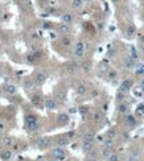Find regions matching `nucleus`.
Instances as JSON below:
<instances>
[{"instance_id": "nucleus-24", "label": "nucleus", "mask_w": 144, "mask_h": 161, "mask_svg": "<svg viewBox=\"0 0 144 161\" xmlns=\"http://www.w3.org/2000/svg\"><path fill=\"white\" fill-rule=\"evenodd\" d=\"M1 144H3L4 147H12L13 144H15V141H13V139L11 136H4L3 139H1Z\"/></svg>"}, {"instance_id": "nucleus-36", "label": "nucleus", "mask_w": 144, "mask_h": 161, "mask_svg": "<svg viewBox=\"0 0 144 161\" xmlns=\"http://www.w3.org/2000/svg\"><path fill=\"white\" fill-rule=\"evenodd\" d=\"M136 73L138 74H144V63H139V65H136Z\"/></svg>"}, {"instance_id": "nucleus-33", "label": "nucleus", "mask_w": 144, "mask_h": 161, "mask_svg": "<svg viewBox=\"0 0 144 161\" xmlns=\"http://www.w3.org/2000/svg\"><path fill=\"white\" fill-rule=\"evenodd\" d=\"M128 56L131 57V58H134L135 61L138 59V52H136V49H135L134 46H131V48H130V54H128Z\"/></svg>"}, {"instance_id": "nucleus-26", "label": "nucleus", "mask_w": 144, "mask_h": 161, "mask_svg": "<svg viewBox=\"0 0 144 161\" xmlns=\"http://www.w3.org/2000/svg\"><path fill=\"white\" fill-rule=\"evenodd\" d=\"M95 139V133L93 132V131H90V132H86L83 136V141H94Z\"/></svg>"}, {"instance_id": "nucleus-21", "label": "nucleus", "mask_w": 144, "mask_h": 161, "mask_svg": "<svg viewBox=\"0 0 144 161\" xmlns=\"http://www.w3.org/2000/svg\"><path fill=\"white\" fill-rule=\"evenodd\" d=\"M124 121L128 127H135V126H136V118H135L134 115H127L126 119H124Z\"/></svg>"}, {"instance_id": "nucleus-40", "label": "nucleus", "mask_w": 144, "mask_h": 161, "mask_svg": "<svg viewBox=\"0 0 144 161\" xmlns=\"http://www.w3.org/2000/svg\"><path fill=\"white\" fill-rule=\"evenodd\" d=\"M82 66H83V70L85 71L90 70V62H83V65H82Z\"/></svg>"}, {"instance_id": "nucleus-31", "label": "nucleus", "mask_w": 144, "mask_h": 161, "mask_svg": "<svg viewBox=\"0 0 144 161\" xmlns=\"http://www.w3.org/2000/svg\"><path fill=\"white\" fill-rule=\"evenodd\" d=\"M66 69H68V71H69V73H74V71L78 69V63H77V62H70Z\"/></svg>"}, {"instance_id": "nucleus-9", "label": "nucleus", "mask_w": 144, "mask_h": 161, "mask_svg": "<svg viewBox=\"0 0 144 161\" xmlns=\"http://www.w3.org/2000/svg\"><path fill=\"white\" fill-rule=\"evenodd\" d=\"M123 66L126 69H128V70H132V69L136 68V61L134 58H131L130 56H127L124 59H123Z\"/></svg>"}, {"instance_id": "nucleus-47", "label": "nucleus", "mask_w": 144, "mask_h": 161, "mask_svg": "<svg viewBox=\"0 0 144 161\" xmlns=\"http://www.w3.org/2000/svg\"><path fill=\"white\" fill-rule=\"evenodd\" d=\"M139 49L141 50V53H144V44H139Z\"/></svg>"}, {"instance_id": "nucleus-2", "label": "nucleus", "mask_w": 144, "mask_h": 161, "mask_svg": "<svg viewBox=\"0 0 144 161\" xmlns=\"http://www.w3.org/2000/svg\"><path fill=\"white\" fill-rule=\"evenodd\" d=\"M52 156L56 161H65L66 157H68V152L62 147H54L52 149Z\"/></svg>"}, {"instance_id": "nucleus-8", "label": "nucleus", "mask_w": 144, "mask_h": 161, "mask_svg": "<svg viewBox=\"0 0 144 161\" xmlns=\"http://www.w3.org/2000/svg\"><path fill=\"white\" fill-rule=\"evenodd\" d=\"M37 147L40 149H46L48 147H50V144H52V140L49 139V137H40V139L37 140Z\"/></svg>"}, {"instance_id": "nucleus-39", "label": "nucleus", "mask_w": 144, "mask_h": 161, "mask_svg": "<svg viewBox=\"0 0 144 161\" xmlns=\"http://www.w3.org/2000/svg\"><path fill=\"white\" fill-rule=\"evenodd\" d=\"M99 70L100 71H106V73L109 71V68H107V65L104 63V62H102V63L99 65Z\"/></svg>"}, {"instance_id": "nucleus-43", "label": "nucleus", "mask_w": 144, "mask_h": 161, "mask_svg": "<svg viewBox=\"0 0 144 161\" xmlns=\"http://www.w3.org/2000/svg\"><path fill=\"white\" fill-rule=\"evenodd\" d=\"M124 161H138V158L135 157V156H128V157L126 158Z\"/></svg>"}, {"instance_id": "nucleus-41", "label": "nucleus", "mask_w": 144, "mask_h": 161, "mask_svg": "<svg viewBox=\"0 0 144 161\" xmlns=\"http://www.w3.org/2000/svg\"><path fill=\"white\" fill-rule=\"evenodd\" d=\"M100 118H102V115H100V112H95L94 114V120L95 121H99Z\"/></svg>"}, {"instance_id": "nucleus-29", "label": "nucleus", "mask_w": 144, "mask_h": 161, "mask_svg": "<svg viewBox=\"0 0 144 161\" xmlns=\"http://www.w3.org/2000/svg\"><path fill=\"white\" fill-rule=\"evenodd\" d=\"M106 75H107V79L109 80H114L116 77H118V73H116L115 70H109L106 73Z\"/></svg>"}, {"instance_id": "nucleus-38", "label": "nucleus", "mask_w": 144, "mask_h": 161, "mask_svg": "<svg viewBox=\"0 0 144 161\" xmlns=\"http://www.w3.org/2000/svg\"><path fill=\"white\" fill-rule=\"evenodd\" d=\"M41 28L42 29H50L52 28V23L50 21H44L42 23V25H41Z\"/></svg>"}, {"instance_id": "nucleus-32", "label": "nucleus", "mask_w": 144, "mask_h": 161, "mask_svg": "<svg viewBox=\"0 0 144 161\" xmlns=\"http://www.w3.org/2000/svg\"><path fill=\"white\" fill-rule=\"evenodd\" d=\"M124 96H126V93L118 90V93H116V102H118V103H122L123 100H124Z\"/></svg>"}, {"instance_id": "nucleus-27", "label": "nucleus", "mask_w": 144, "mask_h": 161, "mask_svg": "<svg viewBox=\"0 0 144 161\" xmlns=\"http://www.w3.org/2000/svg\"><path fill=\"white\" fill-rule=\"evenodd\" d=\"M114 152H115V151H114V149H111V148H106V147H104V148L102 149V156H103V157L107 160V158H109L110 156L113 155Z\"/></svg>"}, {"instance_id": "nucleus-23", "label": "nucleus", "mask_w": 144, "mask_h": 161, "mask_svg": "<svg viewBox=\"0 0 144 161\" xmlns=\"http://www.w3.org/2000/svg\"><path fill=\"white\" fill-rule=\"evenodd\" d=\"M75 93L78 94V95H85V94L87 93V86L83 85V83L78 85V86L75 87Z\"/></svg>"}, {"instance_id": "nucleus-34", "label": "nucleus", "mask_w": 144, "mask_h": 161, "mask_svg": "<svg viewBox=\"0 0 144 161\" xmlns=\"http://www.w3.org/2000/svg\"><path fill=\"white\" fill-rule=\"evenodd\" d=\"M107 161H120V156L118 155L116 152H114L113 155H111L109 158H107Z\"/></svg>"}, {"instance_id": "nucleus-53", "label": "nucleus", "mask_w": 144, "mask_h": 161, "mask_svg": "<svg viewBox=\"0 0 144 161\" xmlns=\"http://www.w3.org/2000/svg\"><path fill=\"white\" fill-rule=\"evenodd\" d=\"M0 73H1V70H0Z\"/></svg>"}, {"instance_id": "nucleus-3", "label": "nucleus", "mask_w": 144, "mask_h": 161, "mask_svg": "<svg viewBox=\"0 0 144 161\" xmlns=\"http://www.w3.org/2000/svg\"><path fill=\"white\" fill-rule=\"evenodd\" d=\"M74 56L75 58H82L85 56V42L83 41H78L74 46Z\"/></svg>"}, {"instance_id": "nucleus-37", "label": "nucleus", "mask_w": 144, "mask_h": 161, "mask_svg": "<svg viewBox=\"0 0 144 161\" xmlns=\"http://www.w3.org/2000/svg\"><path fill=\"white\" fill-rule=\"evenodd\" d=\"M136 114L138 115H144V104H139L136 108Z\"/></svg>"}, {"instance_id": "nucleus-22", "label": "nucleus", "mask_w": 144, "mask_h": 161, "mask_svg": "<svg viewBox=\"0 0 144 161\" xmlns=\"http://www.w3.org/2000/svg\"><path fill=\"white\" fill-rule=\"evenodd\" d=\"M54 98H56V100H60V102H63L65 100V98H66V94H65V91L63 90H56L54 91Z\"/></svg>"}, {"instance_id": "nucleus-14", "label": "nucleus", "mask_w": 144, "mask_h": 161, "mask_svg": "<svg viewBox=\"0 0 144 161\" xmlns=\"http://www.w3.org/2000/svg\"><path fill=\"white\" fill-rule=\"evenodd\" d=\"M13 157V151H10V149H5V151L0 152V158L3 161H11Z\"/></svg>"}, {"instance_id": "nucleus-54", "label": "nucleus", "mask_w": 144, "mask_h": 161, "mask_svg": "<svg viewBox=\"0 0 144 161\" xmlns=\"http://www.w3.org/2000/svg\"><path fill=\"white\" fill-rule=\"evenodd\" d=\"M65 161H68V160H65Z\"/></svg>"}, {"instance_id": "nucleus-51", "label": "nucleus", "mask_w": 144, "mask_h": 161, "mask_svg": "<svg viewBox=\"0 0 144 161\" xmlns=\"http://www.w3.org/2000/svg\"><path fill=\"white\" fill-rule=\"evenodd\" d=\"M3 128H4V126L3 124H0V130H3Z\"/></svg>"}, {"instance_id": "nucleus-20", "label": "nucleus", "mask_w": 144, "mask_h": 161, "mask_svg": "<svg viewBox=\"0 0 144 161\" xmlns=\"http://www.w3.org/2000/svg\"><path fill=\"white\" fill-rule=\"evenodd\" d=\"M35 83L36 82H33V79H31V78H25L24 82H23V86H24V89L27 91H29L35 87Z\"/></svg>"}, {"instance_id": "nucleus-48", "label": "nucleus", "mask_w": 144, "mask_h": 161, "mask_svg": "<svg viewBox=\"0 0 144 161\" xmlns=\"http://www.w3.org/2000/svg\"><path fill=\"white\" fill-rule=\"evenodd\" d=\"M20 3H23V4H29L31 3V1H29V0H19Z\"/></svg>"}, {"instance_id": "nucleus-5", "label": "nucleus", "mask_w": 144, "mask_h": 161, "mask_svg": "<svg viewBox=\"0 0 144 161\" xmlns=\"http://www.w3.org/2000/svg\"><path fill=\"white\" fill-rule=\"evenodd\" d=\"M48 79V74L45 71H37L35 74V82L37 85H44Z\"/></svg>"}, {"instance_id": "nucleus-25", "label": "nucleus", "mask_w": 144, "mask_h": 161, "mask_svg": "<svg viewBox=\"0 0 144 161\" xmlns=\"http://www.w3.org/2000/svg\"><path fill=\"white\" fill-rule=\"evenodd\" d=\"M83 4H85L83 0H72V7L74 10H81Z\"/></svg>"}, {"instance_id": "nucleus-30", "label": "nucleus", "mask_w": 144, "mask_h": 161, "mask_svg": "<svg viewBox=\"0 0 144 161\" xmlns=\"http://www.w3.org/2000/svg\"><path fill=\"white\" fill-rule=\"evenodd\" d=\"M61 44H62L63 46H70V45H72V38H70L69 36H63V37L61 38Z\"/></svg>"}, {"instance_id": "nucleus-6", "label": "nucleus", "mask_w": 144, "mask_h": 161, "mask_svg": "<svg viewBox=\"0 0 144 161\" xmlns=\"http://www.w3.org/2000/svg\"><path fill=\"white\" fill-rule=\"evenodd\" d=\"M1 90H3L4 93L10 94V95H13V94L17 93V87L13 83H4L3 86H1Z\"/></svg>"}, {"instance_id": "nucleus-46", "label": "nucleus", "mask_w": 144, "mask_h": 161, "mask_svg": "<svg viewBox=\"0 0 144 161\" xmlns=\"http://www.w3.org/2000/svg\"><path fill=\"white\" fill-rule=\"evenodd\" d=\"M86 161H99V160H98L97 157H87L86 158Z\"/></svg>"}, {"instance_id": "nucleus-52", "label": "nucleus", "mask_w": 144, "mask_h": 161, "mask_svg": "<svg viewBox=\"0 0 144 161\" xmlns=\"http://www.w3.org/2000/svg\"><path fill=\"white\" fill-rule=\"evenodd\" d=\"M83 1H89V0H83Z\"/></svg>"}, {"instance_id": "nucleus-13", "label": "nucleus", "mask_w": 144, "mask_h": 161, "mask_svg": "<svg viewBox=\"0 0 144 161\" xmlns=\"http://www.w3.org/2000/svg\"><path fill=\"white\" fill-rule=\"evenodd\" d=\"M73 20H74V17H73V15L70 12H65L61 15V23H63V24L70 25L73 23Z\"/></svg>"}, {"instance_id": "nucleus-16", "label": "nucleus", "mask_w": 144, "mask_h": 161, "mask_svg": "<svg viewBox=\"0 0 144 161\" xmlns=\"http://www.w3.org/2000/svg\"><path fill=\"white\" fill-rule=\"evenodd\" d=\"M69 143H70V139L68 136L58 137V139L56 140V147H62V148H65L66 145H69Z\"/></svg>"}, {"instance_id": "nucleus-50", "label": "nucleus", "mask_w": 144, "mask_h": 161, "mask_svg": "<svg viewBox=\"0 0 144 161\" xmlns=\"http://www.w3.org/2000/svg\"><path fill=\"white\" fill-rule=\"evenodd\" d=\"M111 1H113L114 4H119L120 1H122V0H111Z\"/></svg>"}, {"instance_id": "nucleus-11", "label": "nucleus", "mask_w": 144, "mask_h": 161, "mask_svg": "<svg viewBox=\"0 0 144 161\" xmlns=\"http://www.w3.org/2000/svg\"><path fill=\"white\" fill-rule=\"evenodd\" d=\"M57 32L60 34H62V36H68V34L70 33V25L61 23V24H58V27H57Z\"/></svg>"}, {"instance_id": "nucleus-45", "label": "nucleus", "mask_w": 144, "mask_h": 161, "mask_svg": "<svg viewBox=\"0 0 144 161\" xmlns=\"http://www.w3.org/2000/svg\"><path fill=\"white\" fill-rule=\"evenodd\" d=\"M49 15H54V16H57V15H58V12H57V10H53V8H52V10L49 11Z\"/></svg>"}, {"instance_id": "nucleus-4", "label": "nucleus", "mask_w": 144, "mask_h": 161, "mask_svg": "<svg viewBox=\"0 0 144 161\" xmlns=\"http://www.w3.org/2000/svg\"><path fill=\"white\" fill-rule=\"evenodd\" d=\"M41 57H42V52H40V50H33L32 53L27 54V62H29V63H35V62H37Z\"/></svg>"}, {"instance_id": "nucleus-1", "label": "nucleus", "mask_w": 144, "mask_h": 161, "mask_svg": "<svg viewBox=\"0 0 144 161\" xmlns=\"http://www.w3.org/2000/svg\"><path fill=\"white\" fill-rule=\"evenodd\" d=\"M25 127L27 130L31 131V132H35L40 128V123H38V119L36 118L35 115H27L25 116Z\"/></svg>"}, {"instance_id": "nucleus-49", "label": "nucleus", "mask_w": 144, "mask_h": 161, "mask_svg": "<svg viewBox=\"0 0 144 161\" xmlns=\"http://www.w3.org/2000/svg\"><path fill=\"white\" fill-rule=\"evenodd\" d=\"M50 37H52V38H56V37H57V34L54 33V32H50Z\"/></svg>"}, {"instance_id": "nucleus-10", "label": "nucleus", "mask_w": 144, "mask_h": 161, "mask_svg": "<svg viewBox=\"0 0 144 161\" xmlns=\"http://www.w3.org/2000/svg\"><path fill=\"white\" fill-rule=\"evenodd\" d=\"M69 121H70L69 114L62 112V114H60L58 116H57V123L60 124V126H66V124H69Z\"/></svg>"}, {"instance_id": "nucleus-44", "label": "nucleus", "mask_w": 144, "mask_h": 161, "mask_svg": "<svg viewBox=\"0 0 144 161\" xmlns=\"http://www.w3.org/2000/svg\"><path fill=\"white\" fill-rule=\"evenodd\" d=\"M138 38H139V44H144V34H139Z\"/></svg>"}, {"instance_id": "nucleus-15", "label": "nucleus", "mask_w": 144, "mask_h": 161, "mask_svg": "<svg viewBox=\"0 0 144 161\" xmlns=\"http://www.w3.org/2000/svg\"><path fill=\"white\" fill-rule=\"evenodd\" d=\"M45 108L49 110V111H53V110L57 108V100L56 99H52V98H48L45 100Z\"/></svg>"}, {"instance_id": "nucleus-18", "label": "nucleus", "mask_w": 144, "mask_h": 161, "mask_svg": "<svg viewBox=\"0 0 144 161\" xmlns=\"http://www.w3.org/2000/svg\"><path fill=\"white\" fill-rule=\"evenodd\" d=\"M94 148V141H83L82 143V152L83 153H89Z\"/></svg>"}, {"instance_id": "nucleus-7", "label": "nucleus", "mask_w": 144, "mask_h": 161, "mask_svg": "<svg viewBox=\"0 0 144 161\" xmlns=\"http://www.w3.org/2000/svg\"><path fill=\"white\" fill-rule=\"evenodd\" d=\"M132 86H134V82H132L131 79H124V80L122 82V83H120L119 90L127 94V93H128V91L132 89Z\"/></svg>"}, {"instance_id": "nucleus-19", "label": "nucleus", "mask_w": 144, "mask_h": 161, "mask_svg": "<svg viewBox=\"0 0 144 161\" xmlns=\"http://www.w3.org/2000/svg\"><path fill=\"white\" fill-rule=\"evenodd\" d=\"M31 103L35 106V107H40L41 103H42V98H41L38 94H33V95L31 96Z\"/></svg>"}, {"instance_id": "nucleus-12", "label": "nucleus", "mask_w": 144, "mask_h": 161, "mask_svg": "<svg viewBox=\"0 0 144 161\" xmlns=\"http://www.w3.org/2000/svg\"><path fill=\"white\" fill-rule=\"evenodd\" d=\"M116 111L119 114H123V115H127L130 112V106L127 103L122 102V103H118V107H116Z\"/></svg>"}, {"instance_id": "nucleus-35", "label": "nucleus", "mask_w": 144, "mask_h": 161, "mask_svg": "<svg viewBox=\"0 0 144 161\" xmlns=\"http://www.w3.org/2000/svg\"><path fill=\"white\" fill-rule=\"evenodd\" d=\"M78 111L81 112V115L85 118V115H87V112H89V107H87V106H82V107H79Z\"/></svg>"}, {"instance_id": "nucleus-17", "label": "nucleus", "mask_w": 144, "mask_h": 161, "mask_svg": "<svg viewBox=\"0 0 144 161\" xmlns=\"http://www.w3.org/2000/svg\"><path fill=\"white\" fill-rule=\"evenodd\" d=\"M135 34H136V27L134 24H130L127 28H126V37L127 38H132L135 37Z\"/></svg>"}, {"instance_id": "nucleus-28", "label": "nucleus", "mask_w": 144, "mask_h": 161, "mask_svg": "<svg viewBox=\"0 0 144 161\" xmlns=\"http://www.w3.org/2000/svg\"><path fill=\"white\" fill-rule=\"evenodd\" d=\"M114 144H115V141H114V139H111V137H107V139L103 141V145L106 147V148L114 149Z\"/></svg>"}, {"instance_id": "nucleus-42", "label": "nucleus", "mask_w": 144, "mask_h": 161, "mask_svg": "<svg viewBox=\"0 0 144 161\" xmlns=\"http://www.w3.org/2000/svg\"><path fill=\"white\" fill-rule=\"evenodd\" d=\"M107 136L111 137V139H114V136H115V131H114V128H111V131H109V133H107Z\"/></svg>"}]
</instances>
